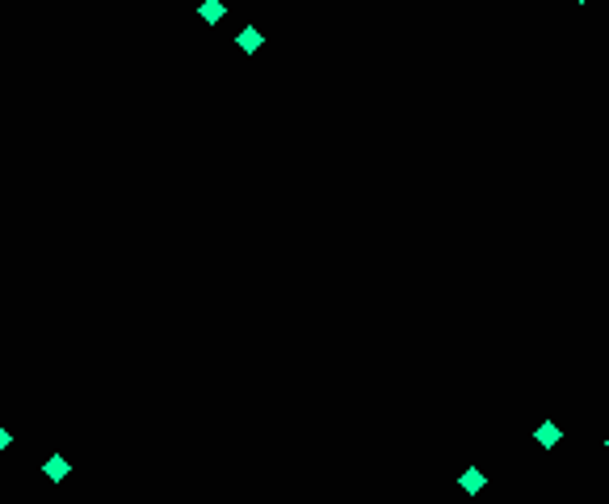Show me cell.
Masks as SVG:
<instances>
[{"label":"cell","mask_w":609,"mask_h":504,"mask_svg":"<svg viewBox=\"0 0 609 504\" xmlns=\"http://www.w3.org/2000/svg\"><path fill=\"white\" fill-rule=\"evenodd\" d=\"M67 471H71V467H67V458H63V454H50V458L42 463V475H46L50 484H63V479H67Z\"/></svg>","instance_id":"3"},{"label":"cell","mask_w":609,"mask_h":504,"mask_svg":"<svg viewBox=\"0 0 609 504\" xmlns=\"http://www.w3.org/2000/svg\"><path fill=\"white\" fill-rule=\"evenodd\" d=\"M534 442H538L542 450H551V446H559V425H555V421H542V425L534 429Z\"/></svg>","instance_id":"4"},{"label":"cell","mask_w":609,"mask_h":504,"mask_svg":"<svg viewBox=\"0 0 609 504\" xmlns=\"http://www.w3.org/2000/svg\"><path fill=\"white\" fill-rule=\"evenodd\" d=\"M580 4H584V0H580Z\"/></svg>","instance_id":"8"},{"label":"cell","mask_w":609,"mask_h":504,"mask_svg":"<svg viewBox=\"0 0 609 504\" xmlns=\"http://www.w3.org/2000/svg\"><path fill=\"white\" fill-rule=\"evenodd\" d=\"M605 450H609V437H605Z\"/></svg>","instance_id":"7"},{"label":"cell","mask_w":609,"mask_h":504,"mask_svg":"<svg viewBox=\"0 0 609 504\" xmlns=\"http://www.w3.org/2000/svg\"><path fill=\"white\" fill-rule=\"evenodd\" d=\"M458 488H463V492H467V496H479V492H484V488H488V475H484V471H479V467H467V471H463V475H458Z\"/></svg>","instance_id":"1"},{"label":"cell","mask_w":609,"mask_h":504,"mask_svg":"<svg viewBox=\"0 0 609 504\" xmlns=\"http://www.w3.org/2000/svg\"><path fill=\"white\" fill-rule=\"evenodd\" d=\"M8 446H13V433H8V429H4V425H0V454H4V450H8Z\"/></svg>","instance_id":"6"},{"label":"cell","mask_w":609,"mask_h":504,"mask_svg":"<svg viewBox=\"0 0 609 504\" xmlns=\"http://www.w3.org/2000/svg\"><path fill=\"white\" fill-rule=\"evenodd\" d=\"M261 42H265V38H261V29H256V25H244V29L235 34V46H240L244 55H256V50H261Z\"/></svg>","instance_id":"2"},{"label":"cell","mask_w":609,"mask_h":504,"mask_svg":"<svg viewBox=\"0 0 609 504\" xmlns=\"http://www.w3.org/2000/svg\"><path fill=\"white\" fill-rule=\"evenodd\" d=\"M223 13H227V4H223V0H202V4H198V17H202L206 25H219V21H223Z\"/></svg>","instance_id":"5"}]
</instances>
